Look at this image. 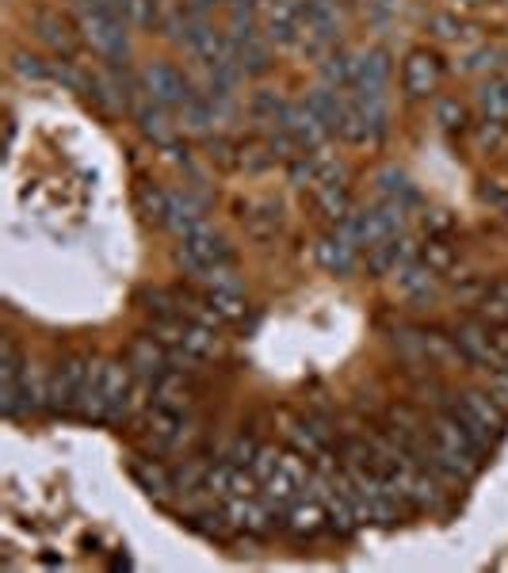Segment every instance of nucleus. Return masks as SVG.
I'll list each match as a JSON object with an SVG mask.
<instances>
[{
	"label": "nucleus",
	"mask_w": 508,
	"mask_h": 573,
	"mask_svg": "<svg viewBox=\"0 0 508 573\" xmlns=\"http://www.w3.org/2000/svg\"><path fill=\"white\" fill-rule=\"evenodd\" d=\"M130 474H134V482L146 489V497H153V501H169V493L176 489V482L165 474V467H157L153 459H138L130 467Z\"/></svg>",
	"instance_id": "obj_28"
},
{
	"label": "nucleus",
	"mask_w": 508,
	"mask_h": 573,
	"mask_svg": "<svg viewBox=\"0 0 508 573\" xmlns=\"http://www.w3.org/2000/svg\"><path fill=\"white\" fill-rule=\"evenodd\" d=\"M329 524V509H321L318 501L310 497V501H295L291 509H287V531L291 535H318L321 528Z\"/></svg>",
	"instance_id": "obj_25"
},
{
	"label": "nucleus",
	"mask_w": 508,
	"mask_h": 573,
	"mask_svg": "<svg viewBox=\"0 0 508 573\" xmlns=\"http://www.w3.org/2000/svg\"><path fill=\"white\" fill-rule=\"evenodd\" d=\"M191 428V413H176V409H149V436L161 451H176V447L188 440Z\"/></svg>",
	"instance_id": "obj_19"
},
{
	"label": "nucleus",
	"mask_w": 508,
	"mask_h": 573,
	"mask_svg": "<svg viewBox=\"0 0 508 573\" xmlns=\"http://www.w3.org/2000/svg\"><path fill=\"white\" fill-rule=\"evenodd\" d=\"M88 371H92L88 360H65L50 375V413H81Z\"/></svg>",
	"instance_id": "obj_6"
},
{
	"label": "nucleus",
	"mask_w": 508,
	"mask_h": 573,
	"mask_svg": "<svg viewBox=\"0 0 508 573\" xmlns=\"http://www.w3.org/2000/svg\"><path fill=\"white\" fill-rule=\"evenodd\" d=\"M35 31H39V39H43L54 54H65V58H73V46H77V39H73V31H69V23L58 20V16H50V12H43L39 20H35Z\"/></svg>",
	"instance_id": "obj_29"
},
{
	"label": "nucleus",
	"mask_w": 508,
	"mask_h": 573,
	"mask_svg": "<svg viewBox=\"0 0 508 573\" xmlns=\"http://www.w3.org/2000/svg\"><path fill=\"white\" fill-rule=\"evenodd\" d=\"M424 264H428L432 272H447V268L455 264V253L436 237V241H428V249H424Z\"/></svg>",
	"instance_id": "obj_41"
},
{
	"label": "nucleus",
	"mask_w": 508,
	"mask_h": 573,
	"mask_svg": "<svg viewBox=\"0 0 508 573\" xmlns=\"http://www.w3.org/2000/svg\"><path fill=\"white\" fill-rule=\"evenodd\" d=\"M478 107L493 123H508V77H493L478 88Z\"/></svg>",
	"instance_id": "obj_30"
},
{
	"label": "nucleus",
	"mask_w": 508,
	"mask_h": 573,
	"mask_svg": "<svg viewBox=\"0 0 508 573\" xmlns=\"http://www.w3.org/2000/svg\"><path fill=\"white\" fill-rule=\"evenodd\" d=\"M203 283H207V302L214 306V314H218V318L222 321L245 318V287H241V279L233 276V264L214 268Z\"/></svg>",
	"instance_id": "obj_8"
},
{
	"label": "nucleus",
	"mask_w": 508,
	"mask_h": 573,
	"mask_svg": "<svg viewBox=\"0 0 508 573\" xmlns=\"http://www.w3.org/2000/svg\"><path fill=\"white\" fill-rule=\"evenodd\" d=\"M497 211L505 214V222H508V199H505V203H501V207H497Z\"/></svg>",
	"instance_id": "obj_50"
},
{
	"label": "nucleus",
	"mask_w": 508,
	"mask_h": 573,
	"mask_svg": "<svg viewBox=\"0 0 508 573\" xmlns=\"http://www.w3.org/2000/svg\"><path fill=\"white\" fill-rule=\"evenodd\" d=\"M424 226H428V234L432 237H444L455 222H451V214L447 211H432V214H424Z\"/></svg>",
	"instance_id": "obj_46"
},
{
	"label": "nucleus",
	"mask_w": 508,
	"mask_h": 573,
	"mask_svg": "<svg viewBox=\"0 0 508 573\" xmlns=\"http://www.w3.org/2000/svg\"><path fill=\"white\" fill-rule=\"evenodd\" d=\"M176 260L184 264V272L195 279H207L214 268H226L233 264V249L230 241L211 230V226H199L195 234L180 237V249H176Z\"/></svg>",
	"instance_id": "obj_2"
},
{
	"label": "nucleus",
	"mask_w": 508,
	"mask_h": 573,
	"mask_svg": "<svg viewBox=\"0 0 508 573\" xmlns=\"http://www.w3.org/2000/svg\"><path fill=\"white\" fill-rule=\"evenodd\" d=\"M130 371H134L138 386H146V390H153L157 382L165 379L172 371V363L165 356V348H161V340L157 337L134 340V348H130Z\"/></svg>",
	"instance_id": "obj_12"
},
{
	"label": "nucleus",
	"mask_w": 508,
	"mask_h": 573,
	"mask_svg": "<svg viewBox=\"0 0 508 573\" xmlns=\"http://www.w3.org/2000/svg\"><path fill=\"white\" fill-rule=\"evenodd\" d=\"M314 195H318V207L329 222H344L348 214L356 211V207H352V195H348V184H325V188H318Z\"/></svg>",
	"instance_id": "obj_32"
},
{
	"label": "nucleus",
	"mask_w": 508,
	"mask_h": 573,
	"mask_svg": "<svg viewBox=\"0 0 508 573\" xmlns=\"http://www.w3.org/2000/svg\"><path fill=\"white\" fill-rule=\"evenodd\" d=\"M432 27H436V39H444V43H455L463 35V23L455 20V16H436Z\"/></svg>",
	"instance_id": "obj_44"
},
{
	"label": "nucleus",
	"mask_w": 508,
	"mask_h": 573,
	"mask_svg": "<svg viewBox=\"0 0 508 573\" xmlns=\"http://www.w3.org/2000/svg\"><path fill=\"white\" fill-rule=\"evenodd\" d=\"M260 27H264V35H268V43L276 46H298L302 39V8H298V0H268V8H264V16H260Z\"/></svg>",
	"instance_id": "obj_10"
},
{
	"label": "nucleus",
	"mask_w": 508,
	"mask_h": 573,
	"mask_svg": "<svg viewBox=\"0 0 508 573\" xmlns=\"http://www.w3.org/2000/svg\"><path fill=\"white\" fill-rule=\"evenodd\" d=\"M241 222L253 237H272L283 226V203L279 199H256V203L245 207Z\"/></svg>",
	"instance_id": "obj_22"
},
{
	"label": "nucleus",
	"mask_w": 508,
	"mask_h": 573,
	"mask_svg": "<svg viewBox=\"0 0 508 573\" xmlns=\"http://www.w3.org/2000/svg\"><path fill=\"white\" fill-rule=\"evenodd\" d=\"M142 211L149 218H157V222H165V211H169V191L157 188V184H146L142 188Z\"/></svg>",
	"instance_id": "obj_37"
},
{
	"label": "nucleus",
	"mask_w": 508,
	"mask_h": 573,
	"mask_svg": "<svg viewBox=\"0 0 508 573\" xmlns=\"http://www.w3.org/2000/svg\"><path fill=\"white\" fill-rule=\"evenodd\" d=\"M489 394H493V398H497V402L508 409V371H505V367L489 371Z\"/></svg>",
	"instance_id": "obj_45"
},
{
	"label": "nucleus",
	"mask_w": 508,
	"mask_h": 573,
	"mask_svg": "<svg viewBox=\"0 0 508 573\" xmlns=\"http://www.w3.org/2000/svg\"><path fill=\"white\" fill-rule=\"evenodd\" d=\"M478 142H482L486 149H505L508 123H493V119H486V123H482V130H478Z\"/></svg>",
	"instance_id": "obj_42"
},
{
	"label": "nucleus",
	"mask_w": 508,
	"mask_h": 573,
	"mask_svg": "<svg viewBox=\"0 0 508 573\" xmlns=\"http://www.w3.org/2000/svg\"><path fill=\"white\" fill-rule=\"evenodd\" d=\"M440 77H444V69H440V58H436V54L413 50V54L405 58V69H402L405 96H413V100L432 96V92L440 88Z\"/></svg>",
	"instance_id": "obj_13"
},
{
	"label": "nucleus",
	"mask_w": 508,
	"mask_h": 573,
	"mask_svg": "<svg viewBox=\"0 0 508 573\" xmlns=\"http://www.w3.org/2000/svg\"><path fill=\"white\" fill-rule=\"evenodd\" d=\"M81 31L92 43V50L111 65H127L130 58V23L115 8H96V4H77Z\"/></svg>",
	"instance_id": "obj_1"
},
{
	"label": "nucleus",
	"mask_w": 508,
	"mask_h": 573,
	"mask_svg": "<svg viewBox=\"0 0 508 573\" xmlns=\"http://www.w3.org/2000/svg\"><path fill=\"white\" fill-rule=\"evenodd\" d=\"M493 65H497V50H493V46H478V50L463 54L459 69H463V73H486Z\"/></svg>",
	"instance_id": "obj_39"
},
{
	"label": "nucleus",
	"mask_w": 508,
	"mask_h": 573,
	"mask_svg": "<svg viewBox=\"0 0 508 573\" xmlns=\"http://www.w3.org/2000/svg\"><path fill=\"white\" fill-rule=\"evenodd\" d=\"M226 0H195V12L203 16V12H211V8H222Z\"/></svg>",
	"instance_id": "obj_48"
},
{
	"label": "nucleus",
	"mask_w": 508,
	"mask_h": 573,
	"mask_svg": "<svg viewBox=\"0 0 508 573\" xmlns=\"http://www.w3.org/2000/svg\"><path fill=\"white\" fill-rule=\"evenodd\" d=\"M12 69L20 73L23 81H43V77H50V65H43L35 54H16V58H12Z\"/></svg>",
	"instance_id": "obj_40"
},
{
	"label": "nucleus",
	"mask_w": 508,
	"mask_h": 573,
	"mask_svg": "<svg viewBox=\"0 0 508 573\" xmlns=\"http://www.w3.org/2000/svg\"><path fill=\"white\" fill-rule=\"evenodd\" d=\"M318 65H321V85L337 88V92H352L356 88V54L333 50Z\"/></svg>",
	"instance_id": "obj_23"
},
{
	"label": "nucleus",
	"mask_w": 508,
	"mask_h": 573,
	"mask_svg": "<svg viewBox=\"0 0 508 573\" xmlns=\"http://www.w3.org/2000/svg\"><path fill=\"white\" fill-rule=\"evenodd\" d=\"M165 226L176 237L195 234L199 226H207V199L195 195L191 188H176L169 191V211H165Z\"/></svg>",
	"instance_id": "obj_11"
},
{
	"label": "nucleus",
	"mask_w": 508,
	"mask_h": 573,
	"mask_svg": "<svg viewBox=\"0 0 508 573\" xmlns=\"http://www.w3.org/2000/svg\"><path fill=\"white\" fill-rule=\"evenodd\" d=\"M226 520H230V528L260 535V531L272 528L276 509H272L264 497H226Z\"/></svg>",
	"instance_id": "obj_16"
},
{
	"label": "nucleus",
	"mask_w": 508,
	"mask_h": 573,
	"mask_svg": "<svg viewBox=\"0 0 508 573\" xmlns=\"http://www.w3.org/2000/svg\"><path fill=\"white\" fill-rule=\"evenodd\" d=\"M134 119H138V130L146 134L149 142H157V146H172L176 142V123L169 119V107H161L153 96H142V100H134Z\"/></svg>",
	"instance_id": "obj_18"
},
{
	"label": "nucleus",
	"mask_w": 508,
	"mask_h": 573,
	"mask_svg": "<svg viewBox=\"0 0 508 573\" xmlns=\"http://www.w3.org/2000/svg\"><path fill=\"white\" fill-rule=\"evenodd\" d=\"M390 73H394V65H390V54L386 50H363L356 54V96H390L386 88H390Z\"/></svg>",
	"instance_id": "obj_15"
},
{
	"label": "nucleus",
	"mask_w": 508,
	"mask_h": 573,
	"mask_svg": "<svg viewBox=\"0 0 508 573\" xmlns=\"http://www.w3.org/2000/svg\"><path fill=\"white\" fill-rule=\"evenodd\" d=\"M455 348L466 363H478L486 371H497L505 360V352L497 348V337H489V329H482V325H463L455 333Z\"/></svg>",
	"instance_id": "obj_14"
},
{
	"label": "nucleus",
	"mask_w": 508,
	"mask_h": 573,
	"mask_svg": "<svg viewBox=\"0 0 508 573\" xmlns=\"http://www.w3.org/2000/svg\"><path fill=\"white\" fill-rule=\"evenodd\" d=\"M436 123L444 130H463L466 127V107L459 100H440L436 104Z\"/></svg>",
	"instance_id": "obj_38"
},
{
	"label": "nucleus",
	"mask_w": 508,
	"mask_h": 573,
	"mask_svg": "<svg viewBox=\"0 0 508 573\" xmlns=\"http://www.w3.org/2000/svg\"><path fill=\"white\" fill-rule=\"evenodd\" d=\"M455 4H463V8H482L486 0H455Z\"/></svg>",
	"instance_id": "obj_49"
},
{
	"label": "nucleus",
	"mask_w": 508,
	"mask_h": 573,
	"mask_svg": "<svg viewBox=\"0 0 508 573\" xmlns=\"http://www.w3.org/2000/svg\"><path fill=\"white\" fill-rule=\"evenodd\" d=\"M142 92L146 96H153L161 107H169V111H184V107L199 96L195 92V85H191V77L188 73H180L176 65L169 62H153L142 73Z\"/></svg>",
	"instance_id": "obj_4"
},
{
	"label": "nucleus",
	"mask_w": 508,
	"mask_h": 573,
	"mask_svg": "<svg viewBox=\"0 0 508 573\" xmlns=\"http://www.w3.org/2000/svg\"><path fill=\"white\" fill-rule=\"evenodd\" d=\"M371 8H375V12H382V16H398L402 0H371Z\"/></svg>",
	"instance_id": "obj_47"
},
{
	"label": "nucleus",
	"mask_w": 508,
	"mask_h": 573,
	"mask_svg": "<svg viewBox=\"0 0 508 573\" xmlns=\"http://www.w3.org/2000/svg\"><path fill=\"white\" fill-rule=\"evenodd\" d=\"M375 184H379L382 199H390V203H402L405 211L417 203V188H413V180H409L402 169H382Z\"/></svg>",
	"instance_id": "obj_31"
},
{
	"label": "nucleus",
	"mask_w": 508,
	"mask_h": 573,
	"mask_svg": "<svg viewBox=\"0 0 508 573\" xmlns=\"http://www.w3.org/2000/svg\"><path fill=\"white\" fill-rule=\"evenodd\" d=\"M279 459H283V455H279L276 447H256V455H253V463H249V470H253L256 478H260V486H264V482H268V478H272V474L279 470Z\"/></svg>",
	"instance_id": "obj_36"
},
{
	"label": "nucleus",
	"mask_w": 508,
	"mask_h": 573,
	"mask_svg": "<svg viewBox=\"0 0 508 573\" xmlns=\"http://www.w3.org/2000/svg\"><path fill=\"white\" fill-rule=\"evenodd\" d=\"M298 8H302L306 27H318L325 35L340 39V0H298Z\"/></svg>",
	"instance_id": "obj_27"
},
{
	"label": "nucleus",
	"mask_w": 508,
	"mask_h": 573,
	"mask_svg": "<svg viewBox=\"0 0 508 573\" xmlns=\"http://www.w3.org/2000/svg\"><path fill=\"white\" fill-rule=\"evenodd\" d=\"M149 394H153V405H157V409H176V413H191V394H188V386H184V375H180L176 367H172L169 375L157 382V386H153Z\"/></svg>",
	"instance_id": "obj_26"
},
{
	"label": "nucleus",
	"mask_w": 508,
	"mask_h": 573,
	"mask_svg": "<svg viewBox=\"0 0 508 573\" xmlns=\"http://www.w3.org/2000/svg\"><path fill=\"white\" fill-rule=\"evenodd\" d=\"M279 130L295 142V149H321L325 146V138L333 134V130L321 123L318 115L310 111V104L302 100V104H287V111H283V119H279Z\"/></svg>",
	"instance_id": "obj_9"
},
{
	"label": "nucleus",
	"mask_w": 508,
	"mask_h": 573,
	"mask_svg": "<svg viewBox=\"0 0 508 573\" xmlns=\"http://www.w3.org/2000/svg\"><path fill=\"white\" fill-rule=\"evenodd\" d=\"M306 104H310V111L318 115L325 127L333 130V134H340V123H344V111H348V100H344V92H337V88L329 85H318L310 96H306Z\"/></svg>",
	"instance_id": "obj_21"
},
{
	"label": "nucleus",
	"mask_w": 508,
	"mask_h": 573,
	"mask_svg": "<svg viewBox=\"0 0 508 573\" xmlns=\"http://www.w3.org/2000/svg\"><path fill=\"white\" fill-rule=\"evenodd\" d=\"M318 264L329 272V276H352L356 264H360V245L352 237L337 234L321 237L318 241Z\"/></svg>",
	"instance_id": "obj_17"
},
{
	"label": "nucleus",
	"mask_w": 508,
	"mask_h": 573,
	"mask_svg": "<svg viewBox=\"0 0 508 573\" xmlns=\"http://www.w3.org/2000/svg\"><path fill=\"white\" fill-rule=\"evenodd\" d=\"M436 276L440 272H432L424 260H413V264H405L398 272V291L409 302H432L436 298Z\"/></svg>",
	"instance_id": "obj_20"
},
{
	"label": "nucleus",
	"mask_w": 508,
	"mask_h": 573,
	"mask_svg": "<svg viewBox=\"0 0 508 573\" xmlns=\"http://www.w3.org/2000/svg\"><path fill=\"white\" fill-rule=\"evenodd\" d=\"M180 348L191 363H207L218 356V329H207V325H195V321H184V333H180Z\"/></svg>",
	"instance_id": "obj_24"
},
{
	"label": "nucleus",
	"mask_w": 508,
	"mask_h": 573,
	"mask_svg": "<svg viewBox=\"0 0 508 573\" xmlns=\"http://www.w3.org/2000/svg\"><path fill=\"white\" fill-rule=\"evenodd\" d=\"M455 417L463 421V428L478 440L482 447L497 444L501 440V432H505V405L497 402L489 390H470V394H463V402H459V409H455Z\"/></svg>",
	"instance_id": "obj_3"
},
{
	"label": "nucleus",
	"mask_w": 508,
	"mask_h": 573,
	"mask_svg": "<svg viewBox=\"0 0 508 573\" xmlns=\"http://www.w3.org/2000/svg\"><path fill=\"white\" fill-rule=\"evenodd\" d=\"M256 447L260 444H253V440H245V436H241V440H233V444L226 447V459H230L233 467H249V463H253V455H256Z\"/></svg>",
	"instance_id": "obj_43"
},
{
	"label": "nucleus",
	"mask_w": 508,
	"mask_h": 573,
	"mask_svg": "<svg viewBox=\"0 0 508 573\" xmlns=\"http://www.w3.org/2000/svg\"><path fill=\"white\" fill-rule=\"evenodd\" d=\"M134 371L130 363H100V394H104V421H123L130 417V409L138 402V390H134Z\"/></svg>",
	"instance_id": "obj_5"
},
{
	"label": "nucleus",
	"mask_w": 508,
	"mask_h": 573,
	"mask_svg": "<svg viewBox=\"0 0 508 573\" xmlns=\"http://www.w3.org/2000/svg\"><path fill=\"white\" fill-rule=\"evenodd\" d=\"M409 501H413L417 509L440 512L447 505V493L436 478H428V474H413V482H409Z\"/></svg>",
	"instance_id": "obj_33"
},
{
	"label": "nucleus",
	"mask_w": 508,
	"mask_h": 573,
	"mask_svg": "<svg viewBox=\"0 0 508 573\" xmlns=\"http://www.w3.org/2000/svg\"><path fill=\"white\" fill-rule=\"evenodd\" d=\"M291 444H295L298 455H306V459H325V432H321L314 421H298L291 428Z\"/></svg>",
	"instance_id": "obj_34"
},
{
	"label": "nucleus",
	"mask_w": 508,
	"mask_h": 573,
	"mask_svg": "<svg viewBox=\"0 0 508 573\" xmlns=\"http://www.w3.org/2000/svg\"><path fill=\"white\" fill-rule=\"evenodd\" d=\"M283 111H287V104L279 100L276 92H256L253 96V119L256 123H264V127H276L279 130V119H283Z\"/></svg>",
	"instance_id": "obj_35"
},
{
	"label": "nucleus",
	"mask_w": 508,
	"mask_h": 573,
	"mask_svg": "<svg viewBox=\"0 0 508 573\" xmlns=\"http://www.w3.org/2000/svg\"><path fill=\"white\" fill-rule=\"evenodd\" d=\"M302 486H306V455L291 451V455L279 459V470L264 482V501L276 512L291 509L298 501V489Z\"/></svg>",
	"instance_id": "obj_7"
}]
</instances>
